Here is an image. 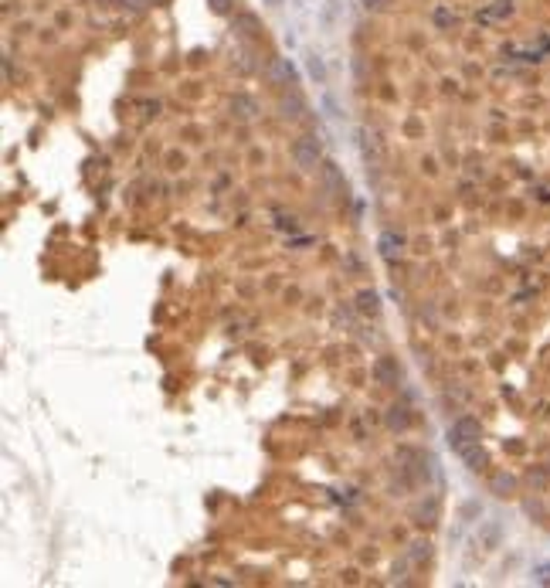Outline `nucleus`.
Segmentation results:
<instances>
[{"label": "nucleus", "instance_id": "obj_10", "mask_svg": "<svg viewBox=\"0 0 550 588\" xmlns=\"http://www.w3.org/2000/svg\"><path fill=\"white\" fill-rule=\"evenodd\" d=\"M360 139H364V156L370 160V164H381L384 160V143L377 133H370V129H364L360 133Z\"/></svg>", "mask_w": 550, "mask_h": 588}, {"label": "nucleus", "instance_id": "obj_2", "mask_svg": "<svg viewBox=\"0 0 550 588\" xmlns=\"http://www.w3.org/2000/svg\"><path fill=\"white\" fill-rule=\"evenodd\" d=\"M292 164L299 167V171H316L323 164V150H320V139L303 133V137H296L292 143Z\"/></svg>", "mask_w": 550, "mask_h": 588}, {"label": "nucleus", "instance_id": "obj_23", "mask_svg": "<svg viewBox=\"0 0 550 588\" xmlns=\"http://www.w3.org/2000/svg\"><path fill=\"white\" fill-rule=\"evenodd\" d=\"M153 4H170V0H153Z\"/></svg>", "mask_w": 550, "mask_h": 588}, {"label": "nucleus", "instance_id": "obj_1", "mask_svg": "<svg viewBox=\"0 0 550 588\" xmlns=\"http://www.w3.org/2000/svg\"><path fill=\"white\" fill-rule=\"evenodd\" d=\"M479 439H482V425H479V418H473V415H462L448 425V446L455 452L475 446Z\"/></svg>", "mask_w": 550, "mask_h": 588}, {"label": "nucleus", "instance_id": "obj_8", "mask_svg": "<svg viewBox=\"0 0 550 588\" xmlns=\"http://www.w3.org/2000/svg\"><path fill=\"white\" fill-rule=\"evenodd\" d=\"M320 173H323V184H326L330 194H347V181H343V173H340V167H336L333 160H323Z\"/></svg>", "mask_w": 550, "mask_h": 588}, {"label": "nucleus", "instance_id": "obj_19", "mask_svg": "<svg viewBox=\"0 0 550 588\" xmlns=\"http://www.w3.org/2000/svg\"><path fill=\"white\" fill-rule=\"evenodd\" d=\"M207 4L214 14H231V7H234V0H207Z\"/></svg>", "mask_w": 550, "mask_h": 588}, {"label": "nucleus", "instance_id": "obj_3", "mask_svg": "<svg viewBox=\"0 0 550 588\" xmlns=\"http://www.w3.org/2000/svg\"><path fill=\"white\" fill-rule=\"evenodd\" d=\"M517 14V0H489V4H482L479 11H475V21L479 24H503V21H509V17Z\"/></svg>", "mask_w": 550, "mask_h": 588}, {"label": "nucleus", "instance_id": "obj_16", "mask_svg": "<svg viewBox=\"0 0 550 588\" xmlns=\"http://www.w3.org/2000/svg\"><path fill=\"white\" fill-rule=\"evenodd\" d=\"M489 486H492V493H496V496H509L513 490H517V480H513L509 473H500V476H492Z\"/></svg>", "mask_w": 550, "mask_h": 588}, {"label": "nucleus", "instance_id": "obj_17", "mask_svg": "<svg viewBox=\"0 0 550 588\" xmlns=\"http://www.w3.org/2000/svg\"><path fill=\"white\" fill-rule=\"evenodd\" d=\"M428 557H431V544H428V541H414L411 551H408V561H411V565H425Z\"/></svg>", "mask_w": 550, "mask_h": 588}, {"label": "nucleus", "instance_id": "obj_9", "mask_svg": "<svg viewBox=\"0 0 550 588\" xmlns=\"http://www.w3.org/2000/svg\"><path fill=\"white\" fill-rule=\"evenodd\" d=\"M384 422H387L391 432H408V429H411V412H408V405H391Z\"/></svg>", "mask_w": 550, "mask_h": 588}, {"label": "nucleus", "instance_id": "obj_22", "mask_svg": "<svg viewBox=\"0 0 550 588\" xmlns=\"http://www.w3.org/2000/svg\"><path fill=\"white\" fill-rule=\"evenodd\" d=\"M99 4H106V7H119L122 0H99Z\"/></svg>", "mask_w": 550, "mask_h": 588}, {"label": "nucleus", "instance_id": "obj_24", "mask_svg": "<svg viewBox=\"0 0 550 588\" xmlns=\"http://www.w3.org/2000/svg\"><path fill=\"white\" fill-rule=\"evenodd\" d=\"M547 466H550V463H547Z\"/></svg>", "mask_w": 550, "mask_h": 588}, {"label": "nucleus", "instance_id": "obj_15", "mask_svg": "<svg viewBox=\"0 0 550 588\" xmlns=\"http://www.w3.org/2000/svg\"><path fill=\"white\" fill-rule=\"evenodd\" d=\"M458 456H462V459H465V466H469V469H475V473H479V469H486V452L479 449V442H475V446H469V449H462Z\"/></svg>", "mask_w": 550, "mask_h": 588}, {"label": "nucleus", "instance_id": "obj_13", "mask_svg": "<svg viewBox=\"0 0 550 588\" xmlns=\"http://www.w3.org/2000/svg\"><path fill=\"white\" fill-rule=\"evenodd\" d=\"M401 248H404V238H401V235H394V232H384L381 235V255H384V259H391V262H394L397 255H401Z\"/></svg>", "mask_w": 550, "mask_h": 588}, {"label": "nucleus", "instance_id": "obj_20", "mask_svg": "<svg viewBox=\"0 0 550 588\" xmlns=\"http://www.w3.org/2000/svg\"><path fill=\"white\" fill-rule=\"evenodd\" d=\"M536 582L550 585V565H540V568H536Z\"/></svg>", "mask_w": 550, "mask_h": 588}, {"label": "nucleus", "instance_id": "obj_11", "mask_svg": "<svg viewBox=\"0 0 550 588\" xmlns=\"http://www.w3.org/2000/svg\"><path fill=\"white\" fill-rule=\"evenodd\" d=\"M234 31L242 34V38H259L261 21L255 14H234Z\"/></svg>", "mask_w": 550, "mask_h": 588}, {"label": "nucleus", "instance_id": "obj_18", "mask_svg": "<svg viewBox=\"0 0 550 588\" xmlns=\"http://www.w3.org/2000/svg\"><path fill=\"white\" fill-rule=\"evenodd\" d=\"M391 4H394V0H360V7H364L367 14H384Z\"/></svg>", "mask_w": 550, "mask_h": 588}, {"label": "nucleus", "instance_id": "obj_7", "mask_svg": "<svg viewBox=\"0 0 550 588\" xmlns=\"http://www.w3.org/2000/svg\"><path fill=\"white\" fill-rule=\"evenodd\" d=\"M228 109H231V116H234V119H238V123H252V119H255V116H259V102H255V99H252V95H244V92L231 95Z\"/></svg>", "mask_w": 550, "mask_h": 588}, {"label": "nucleus", "instance_id": "obj_14", "mask_svg": "<svg viewBox=\"0 0 550 588\" xmlns=\"http://www.w3.org/2000/svg\"><path fill=\"white\" fill-rule=\"evenodd\" d=\"M357 310L364 313V316H374V313L381 310V299H377V293H370V289L357 293Z\"/></svg>", "mask_w": 550, "mask_h": 588}, {"label": "nucleus", "instance_id": "obj_5", "mask_svg": "<svg viewBox=\"0 0 550 588\" xmlns=\"http://www.w3.org/2000/svg\"><path fill=\"white\" fill-rule=\"evenodd\" d=\"M279 112H282V119H292V123L306 116V99H303V92H299L296 85H292L289 92L279 99Z\"/></svg>", "mask_w": 550, "mask_h": 588}, {"label": "nucleus", "instance_id": "obj_12", "mask_svg": "<svg viewBox=\"0 0 550 588\" xmlns=\"http://www.w3.org/2000/svg\"><path fill=\"white\" fill-rule=\"evenodd\" d=\"M414 524H435V517H438V500L435 496H428V503L421 500L418 507H414Z\"/></svg>", "mask_w": 550, "mask_h": 588}, {"label": "nucleus", "instance_id": "obj_21", "mask_svg": "<svg viewBox=\"0 0 550 588\" xmlns=\"http://www.w3.org/2000/svg\"><path fill=\"white\" fill-rule=\"evenodd\" d=\"M438 24H452V21H455V14H448V11H438Z\"/></svg>", "mask_w": 550, "mask_h": 588}, {"label": "nucleus", "instance_id": "obj_4", "mask_svg": "<svg viewBox=\"0 0 550 588\" xmlns=\"http://www.w3.org/2000/svg\"><path fill=\"white\" fill-rule=\"evenodd\" d=\"M265 78L272 85H296V68H292L289 58H272L265 65Z\"/></svg>", "mask_w": 550, "mask_h": 588}, {"label": "nucleus", "instance_id": "obj_6", "mask_svg": "<svg viewBox=\"0 0 550 588\" xmlns=\"http://www.w3.org/2000/svg\"><path fill=\"white\" fill-rule=\"evenodd\" d=\"M374 381L384 387H394L401 381V368H397L394 357H377L374 360Z\"/></svg>", "mask_w": 550, "mask_h": 588}]
</instances>
